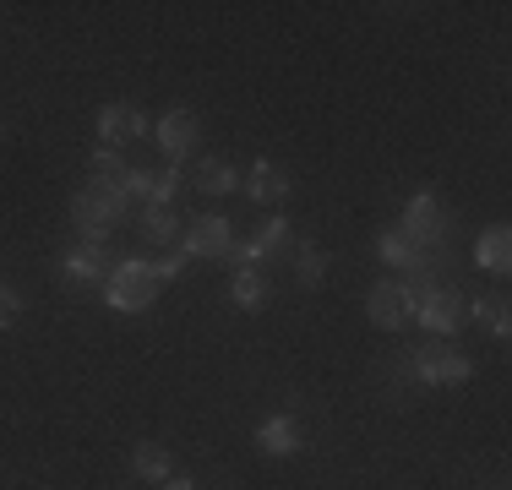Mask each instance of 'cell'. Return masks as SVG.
Returning <instances> with one entry per match:
<instances>
[{
  "label": "cell",
  "mask_w": 512,
  "mask_h": 490,
  "mask_svg": "<svg viewBox=\"0 0 512 490\" xmlns=\"http://www.w3.org/2000/svg\"><path fill=\"white\" fill-rule=\"evenodd\" d=\"M142 235H148L153 245H169V251H175V235H180L175 207H148V213H142Z\"/></svg>",
  "instance_id": "ffe728a7"
},
{
  "label": "cell",
  "mask_w": 512,
  "mask_h": 490,
  "mask_svg": "<svg viewBox=\"0 0 512 490\" xmlns=\"http://www.w3.org/2000/svg\"><path fill=\"white\" fill-rule=\"evenodd\" d=\"M229 229H235V224H229L224 213H218V218L207 213V218H197V224L180 235V240H186L180 251H186V256H224L229 245H235V235H229Z\"/></svg>",
  "instance_id": "ba28073f"
},
{
  "label": "cell",
  "mask_w": 512,
  "mask_h": 490,
  "mask_svg": "<svg viewBox=\"0 0 512 490\" xmlns=\"http://www.w3.org/2000/svg\"><path fill=\"white\" fill-rule=\"evenodd\" d=\"M22 316V300H17V289H6L0 284V327H11Z\"/></svg>",
  "instance_id": "d4e9b609"
},
{
  "label": "cell",
  "mask_w": 512,
  "mask_h": 490,
  "mask_svg": "<svg viewBox=\"0 0 512 490\" xmlns=\"http://www.w3.org/2000/svg\"><path fill=\"white\" fill-rule=\"evenodd\" d=\"M474 262L485 267V273H507L512 267V229L507 224H491L480 235V245H474Z\"/></svg>",
  "instance_id": "9a60e30c"
},
{
  "label": "cell",
  "mask_w": 512,
  "mask_h": 490,
  "mask_svg": "<svg viewBox=\"0 0 512 490\" xmlns=\"http://www.w3.org/2000/svg\"><path fill=\"white\" fill-rule=\"evenodd\" d=\"M175 186H180V169H131L126 196H142L148 207H175Z\"/></svg>",
  "instance_id": "9c48e42d"
},
{
  "label": "cell",
  "mask_w": 512,
  "mask_h": 490,
  "mask_svg": "<svg viewBox=\"0 0 512 490\" xmlns=\"http://www.w3.org/2000/svg\"><path fill=\"white\" fill-rule=\"evenodd\" d=\"M158 147H164V158L180 169V158L197 147V115H191V109H169V115L158 120Z\"/></svg>",
  "instance_id": "30bf717a"
},
{
  "label": "cell",
  "mask_w": 512,
  "mask_h": 490,
  "mask_svg": "<svg viewBox=\"0 0 512 490\" xmlns=\"http://www.w3.org/2000/svg\"><path fill=\"white\" fill-rule=\"evenodd\" d=\"M295 278H300V289H316L327 278V256L316 245H295Z\"/></svg>",
  "instance_id": "7402d4cb"
},
{
  "label": "cell",
  "mask_w": 512,
  "mask_h": 490,
  "mask_svg": "<svg viewBox=\"0 0 512 490\" xmlns=\"http://www.w3.org/2000/svg\"><path fill=\"white\" fill-rule=\"evenodd\" d=\"M164 490H197L191 480H164Z\"/></svg>",
  "instance_id": "484cf974"
},
{
  "label": "cell",
  "mask_w": 512,
  "mask_h": 490,
  "mask_svg": "<svg viewBox=\"0 0 512 490\" xmlns=\"http://www.w3.org/2000/svg\"><path fill=\"white\" fill-rule=\"evenodd\" d=\"M256 447H262L267 458H289V452L306 447V431H300L295 414H273V420L256 425Z\"/></svg>",
  "instance_id": "8fae6325"
},
{
  "label": "cell",
  "mask_w": 512,
  "mask_h": 490,
  "mask_svg": "<svg viewBox=\"0 0 512 490\" xmlns=\"http://www.w3.org/2000/svg\"><path fill=\"white\" fill-rule=\"evenodd\" d=\"M142 131H148L142 109H131V104H104L99 109V142H104V153H120V147L137 142Z\"/></svg>",
  "instance_id": "52a82bcc"
},
{
  "label": "cell",
  "mask_w": 512,
  "mask_h": 490,
  "mask_svg": "<svg viewBox=\"0 0 512 490\" xmlns=\"http://www.w3.org/2000/svg\"><path fill=\"white\" fill-rule=\"evenodd\" d=\"M246 191L256 196V202H267V207H278L289 196V175L278 164H256L251 175H246Z\"/></svg>",
  "instance_id": "ac0fdd59"
},
{
  "label": "cell",
  "mask_w": 512,
  "mask_h": 490,
  "mask_svg": "<svg viewBox=\"0 0 512 490\" xmlns=\"http://www.w3.org/2000/svg\"><path fill=\"white\" fill-rule=\"evenodd\" d=\"M104 300L115 305V311H148V305L158 300L153 262H142V256L115 262V267H109V278H104Z\"/></svg>",
  "instance_id": "7a4b0ae2"
},
{
  "label": "cell",
  "mask_w": 512,
  "mask_h": 490,
  "mask_svg": "<svg viewBox=\"0 0 512 490\" xmlns=\"http://www.w3.org/2000/svg\"><path fill=\"white\" fill-rule=\"evenodd\" d=\"M0 137H6V120H0Z\"/></svg>",
  "instance_id": "4316f807"
},
{
  "label": "cell",
  "mask_w": 512,
  "mask_h": 490,
  "mask_svg": "<svg viewBox=\"0 0 512 490\" xmlns=\"http://www.w3.org/2000/svg\"><path fill=\"white\" fill-rule=\"evenodd\" d=\"M365 311H371V322L382 327V333H398V327L409 322V294H404V284H376L371 289V300H365Z\"/></svg>",
  "instance_id": "7c38bea8"
},
{
  "label": "cell",
  "mask_w": 512,
  "mask_h": 490,
  "mask_svg": "<svg viewBox=\"0 0 512 490\" xmlns=\"http://www.w3.org/2000/svg\"><path fill=\"white\" fill-rule=\"evenodd\" d=\"M126 180H131V164L120 153H93L88 158V186H104V191H126Z\"/></svg>",
  "instance_id": "e0dca14e"
},
{
  "label": "cell",
  "mask_w": 512,
  "mask_h": 490,
  "mask_svg": "<svg viewBox=\"0 0 512 490\" xmlns=\"http://www.w3.org/2000/svg\"><path fill=\"white\" fill-rule=\"evenodd\" d=\"M474 316H480L485 333H496V338L512 333V322H507V294H485V300H474Z\"/></svg>",
  "instance_id": "603a6c76"
},
{
  "label": "cell",
  "mask_w": 512,
  "mask_h": 490,
  "mask_svg": "<svg viewBox=\"0 0 512 490\" xmlns=\"http://www.w3.org/2000/svg\"><path fill=\"white\" fill-rule=\"evenodd\" d=\"M229 294H235V305H246V311H262L273 284H267L262 267H235V273H229Z\"/></svg>",
  "instance_id": "2e32d148"
},
{
  "label": "cell",
  "mask_w": 512,
  "mask_h": 490,
  "mask_svg": "<svg viewBox=\"0 0 512 490\" xmlns=\"http://www.w3.org/2000/svg\"><path fill=\"white\" fill-rule=\"evenodd\" d=\"M376 251H382L387 267H404V273H431L436 251H425V245H414L404 229H387L382 240H376Z\"/></svg>",
  "instance_id": "4fadbf2b"
},
{
  "label": "cell",
  "mask_w": 512,
  "mask_h": 490,
  "mask_svg": "<svg viewBox=\"0 0 512 490\" xmlns=\"http://www.w3.org/2000/svg\"><path fill=\"white\" fill-rule=\"evenodd\" d=\"M409 311L425 322V333H431V338H453L458 327H463V300H458V289H425L420 300L409 305Z\"/></svg>",
  "instance_id": "8992f818"
},
{
  "label": "cell",
  "mask_w": 512,
  "mask_h": 490,
  "mask_svg": "<svg viewBox=\"0 0 512 490\" xmlns=\"http://www.w3.org/2000/svg\"><path fill=\"white\" fill-rule=\"evenodd\" d=\"M240 186V175L224 164V158H202V169H197V191H207V196H229Z\"/></svg>",
  "instance_id": "d6986e66"
},
{
  "label": "cell",
  "mask_w": 512,
  "mask_h": 490,
  "mask_svg": "<svg viewBox=\"0 0 512 490\" xmlns=\"http://www.w3.org/2000/svg\"><path fill=\"white\" fill-rule=\"evenodd\" d=\"M131 469H137L142 480H158V485H164V480H169V452L153 447V441H142V447H131Z\"/></svg>",
  "instance_id": "44dd1931"
},
{
  "label": "cell",
  "mask_w": 512,
  "mask_h": 490,
  "mask_svg": "<svg viewBox=\"0 0 512 490\" xmlns=\"http://www.w3.org/2000/svg\"><path fill=\"white\" fill-rule=\"evenodd\" d=\"M404 235L414 240V245H425V251H436V245L447 240V207L436 202V196H409V207H404Z\"/></svg>",
  "instance_id": "5b68a950"
},
{
  "label": "cell",
  "mask_w": 512,
  "mask_h": 490,
  "mask_svg": "<svg viewBox=\"0 0 512 490\" xmlns=\"http://www.w3.org/2000/svg\"><path fill=\"white\" fill-rule=\"evenodd\" d=\"M180 273H186V251H169V256H158V262H153L158 284H169V278H180Z\"/></svg>",
  "instance_id": "cb8c5ba5"
},
{
  "label": "cell",
  "mask_w": 512,
  "mask_h": 490,
  "mask_svg": "<svg viewBox=\"0 0 512 490\" xmlns=\"http://www.w3.org/2000/svg\"><path fill=\"white\" fill-rule=\"evenodd\" d=\"M469 371H474L469 354H458L447 338H431L409 354V376L414 382H431V387H458V382H469Z\"/></svg>",
  "instance_id": "3957f363"
},
{
  "label": "cell",
  "mask_w": 512,
  "mask_h": 490,
  "mask_svg": "<svg viewBox=\"0 0 512 490\" xmlns=\"http://www.w3.org/2000/svg\"><path fill=\"white\" fill-rule=\"evenodd\" d=\"M109 251L104 245H82V251H71L66 262H60V273H66V284H104L109 278Z\"/></svg>",
  "instance_id": "5bb4252c"
},
{
  "label": "cell",
  "mask_w": 512,
  "mask_h": 490,
  "mask_svg": "<svg viewBox=\"0 0 512 490\" xmlns=\"http://www.w3.org/2000/svg\"><path fill=\"white\" fill-rule=\"evenodd\" d=\"M224 256H229V267H262V262H278V256H295V224L289 218H267L251 240H235Z\"/></svg>",
  "instance_id": "277c9868"
},
{
  "label": "cell",
  "mask_w": 512,
  "mask_h": 490,
  "mask_svg": "<svg viewBox=\"0 0 512 490\" xmlns=\"http://www.w3.org/2000/svg\"><path fill=\"white\" fill-rule=\"evenodd\" d=\"M131 196L126 191H104V186H88L71 202V224H77V235L88 245H104L109 229H120V218H126Z\"/></svg>",
  "instance_id": "6da1fadb"
}]
</instances>
